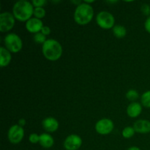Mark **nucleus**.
Returning a JSON list of instances; mask_svg holds the SVG:
<instances>
[{
    "label": "nucleus",
    "instance_id": "f03ea898",
    "mask_svg": "<svg viewBox=\"0 0 150 150\" xmlns=\"http://www.w3.org/2000/svg\"><path fill=\"white\" fill-rule=\"evenodd\" d=\"M42 51L46 59L55 62L61 58L63 50L59 41L54 39H48L42 45Z\"/></svg>",
    "mask_w": 150,
    "mask_h": 150
},
{
    "label": "nucleus",
    "instance_id": "1a4fd4ad",
    "mask_svg": "<svg viewBox=\"0 0 150 150\" xmlns=\"http://www.w3.org/2000/svg\"><path fill=\"white\" fill-rule=\"evenodd\" d=\"M63 145L66 150H78L82 145V139L78 135H70L65 139Z\"/></svg>",
    "mask_w": 150,
    "mask_h": 150
},
{
    "label": "nucleus",
    "instance_id": "6ab92c4d",
    "mask_svg": "<svg viewBox=\"0 0 150 150\" xmlns=\"http://www.w3.org/2000/svg\"><path fill=\"white\" fill-rule=\"evenodd\" d=\"M126 98L128 100L132 101V102H135L138 98H139V94L135 89H130L129 91H127V93H126Z\"/></svg>",
    "mask_w": 150,
    "mask_h": 150
},
{
    "label": "nucleus",
    "instance_id": "bb28decb",
    "mask_svg": "<svg viewBox=\"0 0 150 150\" xmlns=\"http://www.w3.org/2000/svg\"><path fill=\"white\" fill-rule=\"evenodd\" d=\"M26 120H25V119L21 118L18 120V125H20L21 127H23V126L26 125Z\"/></svg>",
    "mask_w": 150,
    "mask_h": 150
},
{
    "label": "nucleus",
    "instance_id": "20e7f679",
    "mask_svg": "<svg viewBox=\"0 0 150 150\" xmlns=\"http://www.w3.org/2000/svg\"><path fill=\"white\" fill-rule=\"evenodd\" d=\"M6 48L11 53L19 52L23 48V42L20 37L15 33L7 34L4 38Z\"/></svg>",
    "mask_w": 150,
    "mask_h": 150
},
{
    "label": "nucleus",
    "instance_id": "5701e85b",
    "mask_svg": "<svg viewBox=\"0 0 150 150\" xmlns=\"http://www.w3.org/2000/svg\"><path fill=\"white\" fill-rule=\"evenodd\" d=\"M34 7H43L47 4L46 0H33L32 1Z\"/></svg>",
    "mask_w": 150,
    "mask_h": 150
},
{
    "label": "nucleus",
    "instance_id": "9b49d317",
    "mask_svg": "<svg viewBox=\"0 0 150 150\" xmlns=\"http://www.w3.org/2000/svg\"><path fill=\"white\" fill-rule=\"evenodd\" d=\"M42 126L44 130L48 133H54L59 129V124L57 120L52 117H49L42 120Z\"/></svg>",
    "mask_w": 150,
    "mask_h": 150
},
{
    "label": "nucleus",
    "instance_id": "412c9836",
    "mask_svg": "<svg viewBox=\"0 0 150 150\" xmlns=\"http://www.w3.org/2000/svg\"><path fill=\"white\" fill-rule=\"evenodd\" d=\"M33 39L35 42H37V43L38 44H42V45H43V44L45 42V41L47 40L46 36L42 35L41 32L35 34L33 37Z\"/></svg>",
    "mask_w": 150,
    "mask_h": 150
},
{
    "label": "nucleus",
    "instance_id": "0eeeda50",
    "mask_svg": "<svg viewBox=\"0 0 150 150\" xmlns=\"http://www.w3.org/2000/svg\"><path fill=\"white\" fill-rule=\"evenodd\" d=\"M15 17L10 12H4L0 14V32H9L13 28L15 25Z\"/></svg>",
    "mask_w": 150,
    "mask_h": 150
},
{
    "label": "nucleus",
    "instance_id": "7ed1b4c3",
    "mask_svg": "<svg viewBox=\"0 0 150 150\" xmlns=\"http://www.w3.org/2000/svg\"><path fill=\"white\" fill-rule=\"evenodd\" d=\"M94 17V9L90 4L85 2L78 5L75 10L73 18L77 24L84 26L92 21Z\"/></svg>",
    "mask_w": 150,
    "mask_h": 150
},
{
    "label": "nucleus",
    "instance_id": "ddd939ff",
    "mask_svg": "<svg viewBox=\"0 0 150 150\" xmlns=\"http://www.w3.org/2000/svg\"><path fill=\"white\" fill-rule=\"evenodd\" d=\"M142 111V105L139 103H131L127 108V114L130 118L138 117Z\"/></svg>",
    "mask_w": 150,
    "mask_h": 150
},
{
    "label": "nucleus",
    "instance_id": "9d476101",
    "mask_svg": "<svg viewBox=\"0 0 150 150\" xmlns=\"http://www.w3.org/2000/svg\"><path fill=\"white\" fill-rule=\"evenodd\" d=\"M43 23L40 19L32 18L26 22V29L30 33L37 34L41 32L43 27Z\"/></svg>",
    "mask_w": 150,
    "mask_h": 150
},
{
    "label": "nucleus",
    "instance_id": "f257e3e1",
    "mask_svg": "<svg viewBox=\"0 0 150 150\" xmlns=\"http://www.w3.org/2000/svg\"><path fill=\"white\" fill-rule=\"evenodd\" d=\"M34 6L32 2L26 1V0H21L16 1L13 7V14L15 18L19 21H27L32 18V16L34 15Z\"/></svg>",
    "mask_w": 150,
    "mask_h": 150
},
{
    "label": "nucleus",
    "instance_id": "2eb2a0df",
    "mask_svg": "<svg viewBox=\"0 0 150 150\" xmlns=\"http://www.w3.org/2000/svg\"><path fill=\"white\" fill-rule=\"evenodd\" d=\"M0 58H1V61H0L1 67H7L12 60L11 52H10L4 47H1L0 48Z\"/></svg>",
    "mask_w": 150,
    "mask_h": 150
},
{
    "label": "nucleus",
    "instance_id": "cd10ccee",
    "mask_svg": "<svg viewBox=\"0 0 150 150\" xmlns=\"http://www.w3.org/2000/svg\"><path fill=\"white\" fill-rule=\"evenodd\" d=\"M127 150H141L140 148L137 147V146H131V147L129 148Z\"/></svg>",
    "mask_w": 150,
    "mask_h": 150
},
{
    "label": "nucleus",
    "instance_id": "6e6552de",
    "mask_svg": "<svg viewBox=\"0 0 150 150\" xmlns=\"http://www.w3.org/2000/svg\"><path fill=\"white\" fill-rule=\"evenodd\" d=\"M114 127V122L110 119H101L95 124V130L97 133L102 136L108 135L113 131Z\"/></svg>",
    "mask_w": 150,
    "mask_h": 150
},
{
    "label": "nucleus",
    "instance_id": "f3484780",
    "mask_svg": "<svg viewBox=\"0 0 150 150\" xmlns=\"http://www.w3.org/2000/svg\"><path fill=\"white\" fill-rule=\"evenodd\" d=\"M141 102L143 106L150 108V90L146 91L144 93L142 94Z\"/></svg>",
    "mask_w": 150,
    "mask_h": 150
},
{
    "label": "nucleus",
    "instance_id": "c85d7f7f",
    "mask_svg": "<svg viewBox=\"0 0 150 150\" xmlns=\"http://www.w3.org/2000/svg\"><path fill=\"white\" fill-rule=\"evenodd\" d=\"M94 1H87V0H86V1H84V2L86 3V4H91V3H93Z\"/></svg>",
    "mask_w": 150,
    "mask_h": 150
},
{
    "label": "nucleus",
    "instance_id": "39448f33",
    "mask_svg": "<svg viewBox=\"0 0 150 150\" xmlns=\"http://www.w3.org/2000/svg\"><path fill=\"white\" fill-rule=\"evenodd\" d=\"M97 24L103 29H110L114 26L115 18L111 13L101 11L96 16Z\"/></svg>",
    "mask_w": 150,
    "mask_h": 150
},
{
    "label": "nucleus",
    "instance_id": "4be33fe9",
    "mask_svg": "<svg viewBox=\"0 0 150 150\" xmlns=\"http://www.w3.org/2000/svg\"><path fill=\"white\" fill-rule=\"evenodd\" d=\"M29 141L32 144H38L40 142V136L37 133H32L29 136Z\"/></svg>",
    "mask_w": 150,
    "mask_h": 150
},
{
    "label": "nucleus",
    "instance_id": "393cba45",
    "mask_svg": "<svg viewBox=\"0 0 150 150\" xmlns=\"http://www.w3.org/2000/svg\"><path fill=\"white\" fill-rule=\"evenodd\" d=\"M40 32L42 35H45V36H48V35H49L50 34H51V29H50V27H48V26H44Z\"/></svg>",
    "mask_w": 150,
    "mask_h": 150
},
{
    "label": "nucleus",
    "instance_id": "f8f14e48",
    "mask_svg": "<svg viewBox=\"0 0 150 150\" xmlns=\"http://www.w3.org/2000/svg\"><path fill=\"white\" fill-rule=\"evenodd\" d=\"M133 128L136 133L146 134L150 133V122L146 120H139L133 124Z\"/></svg>",
    "mask_w": 150,
    "mask_h": 150
},
{
    "label": "nucleus",
    "instance_id": "aec40b11",
    "mask_svg": "<svg viewBox=\"0 0 150 150\" xmlns=\"http://www.w3.org/2000/svg\"><path fill=\"white\" fill-rule=\"evenodd\" d=\"M45 15H46V12L43 7H35V10H34L35 18L41 20L42 18H45Z\"/></svg>",
    "mask_w": 150,
    "mask_h": 150
},
{
    "label": "nucleus",
    "instance_id": "4468645a",
    "mask_svg": "<svg viewBox=\"0 0 150 150\" xmlns=\"http://www.w3.org/2000/svg\"><path fill=\"white\" fill-rule=\"evenodd\" d=\"M39 144L41 146L45 149H49L54 146V139L53 136L48 133H42L41 135H40Z\"/></svg>",
    "mask_w": 150,
    "mask_h": 150
},
{
    "label": "nucleus",
    "instance_id": "a211bd4d",
    "mask_svg": "<svg viewBox=\"0 0 150 150\" xmlns=\"http://www.w3.org/2000/svg\"><path fill=\"white\" fill-rule=\"evenodd\" d=\"M135 130L133 128V127H126L123 129L122 132V135L123 137L125 139H130L131 137H133L135 134Z\"/></svg>",
    "mask_w": 150,
    "mask_h": 150
},
{
    "label": "nucleus",
    "instance_id": "dca6fc26",
    "mask_svg": "<svg viewBox=\"0 0 150 150\" xmlns=\"http://www.w3.org/2000/svg\"><path fill=\"white\" fill-rule=\"evenodd\" d=\"M113 34L117 38H123L127 35V30L125 26L122 25H115L113 27Z\"/></svg>",
    "mask_w": 150,
    "mask_h": 150
},
{
    "label": "nucleus",
    "instance_id": "b1692460",
    "mask_svg": "<svg viewBox=\"0 0 150 150\" xmlns=\"http://www.w3.org/2000/svg\"><path fill=\"white\" fill-rule=\"evenodd\" d=\"M141 10H142V13L145 16H149L150 15V5L149 4H144L141 7Z\"/></svg>",
    "mask_w": 150,
    "mask_h": 150
},
{
    "label": "nucleus",
    "instance_id": "a878e982",
    "mask_svg": "<svg viewBox=\"0 0 150 150\" xmlns=\"http://www.w3.org/2000/svg\"><path fill=\"white\" fill-rule=\"evenodd\" d=\"M144 28L146 32L150 34V16L146 18V21L144 23Z\"/></svg>",
    "mask_w": 150,
    "mask_h": 150
},
{
    "label": "nucleus",
    "instance_id": "423d86ee",
    "mask_svg": "<svg viewBox=\"0 0 150 150\" xmlns=\"http://www.w3.org/2000/svg\"><path fill=\"white\" fill-rule=\"evenodd\" d=\"M9 142L13 144H18L22 142L24 137V130L18 125L11 126L7 133Z\"/></svg>",
    "mask_w": 150,
    "mask_h": 150
}]
</instances>
